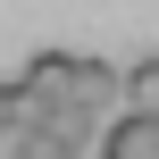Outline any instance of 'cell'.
Masks as SVG:
<instances>
[{"label":"cell","mask_w":159,"mask_h":159,"mask_svg":"<svg viewBox=\"0 0 159 159\" xmlns=\"http://www.w3.org/2000/svg\"><path fill=\"white\" fill-rule=\"evenodd\" d=\"M67 109L101 126V117L117 109V67H109V59H75V101H67Z\"/></svg>","instance_id":"cell-4"},{"label":"cell","mask_w":159,"mask_h":159,"mask_svg":"<svg viewBox=\"0 0 159 159\" xmlns=\"http://www.w3.org/2000/svg\"><path fill=\"white\" fill-rule=\"evenodd\" d=\"M0 134H17V92L0 84Z\"/></svg>","instance_id":"cell-6"},{"label":"cell","mask_w":159,"mask_h":159,"mask_svg":"<svg viewBox=\"0 0 159 159\" xmlns=\"http://www.w3.org/2000/svg\"><path fill=\"white\" fill-rule=\"evenodd\" d=\"M117 101L134 117H159V59H126L117 67Z\"/></svg>","instance_id":"cell-5"},{"label":"cell","mask_w":159,"mask_h":159,"mask_svg":"<svg viewBox=\"0 0 159 159\" xmlns=\"http://www.w3.org/2000/svg\"><path fill=\"white\" fill-rule=\"evenodd\" d=\"M8 92H17V126L59 117V109L75 101V50H34V59H25V75H17Z\"/></svg>","instance_id":"cell-1"},{"label":"cell","mask_w":159,"mask_h":159,"mask_svg":"<svg viewBox=\"0 0 159 159\" xmlns=\"http://www.w3.org/2000/svg\"><path fill=\"white\" fill-rule=\"evenodd\" d=\"M84 143H92V117H75V109H59L42 126H17V159H84Z\"/></svg>","instance_id":"cell-2"},{"label":"cell","mask_w":159,"mask_h":159,"mask_svg":"<svg viewBox=\"0 0 159 159\" xmlns=\"http://www.w3.org/2000/svg\"><path fill=\"white\" fill-rule=\"evenodd\" d=\"M101 159H159V117L117 109V117L101 126Z\"/></svg>","instance_id":"cell-3"}]
</instances>
